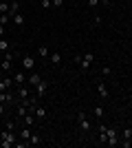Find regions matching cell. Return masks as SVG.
<instances>
[{"instance_id":"obj_1","label":"cell","mask_w":132,"mask_h":148,"mask_svg":"<svg viewBox=\"0 0 132 148\" xmlns=\"http://www.w3.org/2000/svg\"><path fill=\"white\" fill-rule=\"evenodd\" d=\"M16 142H18V139H16V135H13V130H2V133H0V146L2 148H11V146H16Z\"/></svg>"},{"instance_id":"obj_2","label":"cell","mask_w":132,"mask_h":148,"mask_svg":"<svg viewBox=\"0 0 132 148\" xmlns=\"http://www.w3.org/2000/svg\"><path fill=\"white\" fill-rule=\"evenodd\" d=\"M75 62L79 64V69H82V71H88V69L93 66V62H95V53H90V51H88V53H84V58L77 56Z\"/></svg>"},{"instance_id":"obj_3","label":"cell","mask_w":132,"mask_h":148,"mask_svg":"<svg viewBox=\"0 0 132 148\" xmlns=\"http://www.w3.org/2000/svg\"><path fill=\"white\" fill-rule=\"evenodd\" d=\"M11 66H13V51H7L2 62H0V71H2V73H9Z\"/></svg>"},{"instance_id":"obj_4","label":"cell","mask_w":132,"mask_h":148,"mask_svg":"<svg viewBox=\"0 0 132 148\" xmlns=\"http://www.w3.org/2000/svg\"><path fill=\"white\" fill-rule=\"evenodd\" d=\"M106 137H108V146H117L119 144V133H117V128H110L108 126V130H106Z\"/></svg>"},{"instance_id":"obj_5","label":"cell","mask_w":132,"mask_h":148,"mask_svg":"<svg viewBox=\"0 0 132 148\" xmlns=\"http://www.w3.org/2000/svg\"><path fill=\"white\" fill-rule=\"evenodd\" d=\"M33 115H35V122H42L44 117H46V108H44V106H40V104H35L33 106Z\"/></svg>"},{"instance_id":"obj_6","label":"cell","mask_w":132,"mask_h":148,"mask_svg":"<svg viewBox=\"0 0 132 148\" xmlns=\"http://www.w3.org/2000/svg\"><path fill=\"white\" fill-rule=\"evenodd\" d=\"M22 69H24V71L35 69V58L33 56H22Z\"/></svg>"},{"instance_id":"obj_7","label":"cell","mask_w":132,"mask_h":148,"mask_svg":"<svg viewBox=\"0 0 132 148\" xmlns=\"http://www.w3.org/2000/svg\"><path fill=\"white\" fill-rule=\"evenodd\" d=\"M77 119H79V128L84 130V133H88V130H90V122H88V117H86V113H79V115H77Z\"/></svg>"},{"instance_id":"obj_8","label":"cell","mask_w":132,"mask_h":148,"mask_svg":"<svg viewBox=\"0 0 132 148\" xmlns=\"http://www.w3.org/2000/svg\"><path fill=\"white\" fill-rule=\"evenodd\" d=\"M24 82H26V73H24V69L13 73V84H16V86H22Z\"/></svg>"},{"instance_id":"obj_9","label":"cell","mask_w":132,"mask_h":148,"mask_svg":"<svg viewBox=\"0 0 132 148\" xmlns=\"http://www.w3.org/2000/svg\"><path fill=\"white\" fill-rule=\"evenodd\" d=\"M46 88H49V82L42 77V82H40L38 86H35V97H42L44 93H46Z\"/></svg>"},{"instance_id":"obj_10","label":"cell","mask_w":132,"mask_h":148,"mask_svg":"<svg viewBox=\"0 0 132 148\" xmlns=\"http://www.w3.org/2000/svg\"><path fill=\"white\" fill-rule=\"evenodd\" d=\"M26 82H29V86H33V88H35V86L40 84V82H42V75H40V73H31L29 77H26Z\"/></svg>"},{"instance_id":"obj_11","label":"cell","mask_w":132,"mask_h":148,"mask_svg":"<svg viewBox=\"0 0 132 148\" xmlns=\"http://www.w3.org/2000/svg\"><path fill=\"white\" fill-rule=\"evenodd\" d=\"M18 88V102H22V99H29L31 97V95H29V88L24 86V84H22V86H16Z\"/></svg>"},{"instance_id":"obj_12","label":"cell","mask_w":132,"mask_h":148,"mask_svg":"<svg viewBox=\"0 0 132 148\" xmlns=\"http://www.w3.org/2000/svg\"><path fill=\"white\" fill-rule=\"evenodd\" d=\"M13 102V93L11 91H2L0 93V104H11Z\"/></svg>"},{"instance_id":"obj_13","label":"cell","mask_w":132,"mask_h":148,"mask_svg":"<svg viewBox=\"0 0 132 148\" xmlns=\"http://www.w3.org/2000/svg\"><path fill=\"white\" fill-rule=\"evenodd\" d=\"M31 126H22V130H20V139H24V142H29V137H31Z\"/></svg>"},{"instance_id":"obj_14","label":"cell","mask_w":132,"mask_h":148,"mask_svg":"<svg viewBox=\"0 0 132 148\" xmlns=\"http://www.w3.org/2000/svg\"><path fill=\"white\" fill-rule=\"evenodd\" d=\"M11 20H13V25H16V27H24V16H22V13H13Z\"/></svg>"},{"instance_id":"obj_15","label":"cell","mask_w":132,"mask_h":148,"mask_svg":"<svg viewBox=\"0 0 132 148\" xmlns=\"http://www.w3.org/2000/svg\"><path fill=\"white\" fill-rule=\"evenodd\" d=\"M42 144V137L38 135V133H31V137H29V146H40Z\"/></svg>"},{"instance_id":"obj_16","label":"cell","mask_w":132,"mask_h":148,"mask_svg":"<svg viewBox=\"0 0 132 148\" xmlns=\"http://www.w3.org/2000/svg\"><path fill=\"white\" fill-rule=\"evenodd\" d=\"M35 53H38V58H49V56H51L49 47H44V44H40V47H38V51H35Z\"/></svg>"},{"instance_id":"obj_17","label":"cell","mask_w":132,"mask_h":148,"mask_svg":"<svg viewBox=\"0 0 132 148\" xmlns=\"http://www.w3.org/2000/svg\"><path fill=\"white\" fill-rule=\"evenodd\" d=\"M7 51H11V42L5 40V38H0V53H7Z\"/></svg>"},{"instance_id":"obj_18","label":"cell","mask_w":132,"mask_h":148,"mask_svg":"<svg viewBox=\"0 0 132 148\" xmlns=\"http://www.w3.org/2000/svg\"><path fill=\"white\" fill-rule=\"evenodd\" d=\"M51 64H53V66H60V64H62V53H51Z\"/></svg>"},{"instance_id":"obj_19","label":"cell","mask_w":132,"mask_h":148,"mask_svg":"<svg viewBox=\"0 0 132 148\" xmlns=\"http://www.w3.org/2000/svg\"><path fill=\"white\" fill-rule=\"evenodd\" d=\"M97 93L101 95V99L108 97V88H106V84H104V82H99V84H97Z\"/></svg>"},{"instance_id":"obj_20","label":"cell","mask_w":132,"mask_h":148,"mask_svg":"<svg viewBox=\"0 0 132 148\" xmlns=\"http://www.w3.org/2000/svg\"><path fill=\"white\" fill-rule=\"evenodd\" d=\"M9 13H11V16H13V13H20V2H18V0L9 2Z\"/></svg>"},{"instance_id":"obj_21","label":"cell","mask_w":132,"mask_h":148,"mask_svg":"<svg viewBox=\"0 0 132 148\" xmlns=\"http://www.w3.org/2000/svg\"><path fill=\"white\" fill-rule=\"evenodd\" d=\"M9 22H11V13H0V25L7 27Z\"/></svg>"},{"instance_id":"obj_22","label":"cell","mask_w":132,"mask_h":148,"mask_svg":"<svg viewBox=\"0 0 132 148\" xmlns=\"http://www.w3.org/2000/svg\"><path fill=\"white\" fill-rule=\"evenodd\" d=\"M93 113H95V117H97V119H101V117H104V106H95Z\"/></svg>"},{"instance_id":"obj_23","label":"cell","mask_w":132,"mask_h":148,"mask_svg":"<svg viewBox=\"0 0 132 148\" xmlns=\"http://www.w3.org/2000/svg\"><path fill=\"white\" fill-rule=\"evenodd\" d=\"M0 13H9V2H7V0L0 2Z\"/></svg>"},{"instance_id":"obj_24","label":"cell","mask_w":132,"mask_h":148,"mask_svg":"<svg viewBox=\"0 0 132 148\" xmlns=\"http://www.w3.org/2000/svg\"><path fill=\"white\" fill-rule=\"evenodd\" d=\"M40 5H42V9H51V7H53V2H51V0H42Z\"/></svg>"},{"instance_id":"obj_25","label":"cell","mask_w":132,"mask_h":148,"mask_svg":"<svg viewBox=\"0 0 132 148\" xmlns=\"http://www.w3.org/2000/svg\"><path fill=\"white\" fill-rule=\"evenodd\" d=\"M110 73H112V69H110V66H104V69H101V75H110Z\"/></svg>"},{"instance_id":"obj_26","label":"cell","mask_w":132,"mask_h":148,"mask_svg":"<svg viewBox=\"0 0 132 148\" xmlns=\"http://www.w3.org/2000/svg\"><path fill=\"white\" fill-rule=\"evenodd\" d=\"M51 2H53V7H57V9L64 7V0H51Z\"/></svg>"},{"instance_id":"obj_27","label":"cell","mask_w":132,"mask_h":148,"mask_svg":"<svg viewBox=\"0 0 132 148\" xmlns=\"http://www.w3.org/2000/svg\"><path fill=\"white\" fill-rule=\"evenodd\" d=\"M13 126H16V124H13V119H9V122L5 124V128H7V130H13Z\"/></svg>"},{"instance_id":"obj_28","label":"cell","mask_w":132,"mask_h":148,"mask_svg":"<svg viewBox=\"0 0 132 148\" xmlns=\"http://www.w3.org/2000/svg\"><path fill=\"white\" fill-rule=\"evenodd\" d=\"M99 2H101V0H88V7H97Z\"/></svg>"},{"instance_id":"obj_29","label":"cell","mask_w":132,"mask_h":148,"mask_svg":"<svg viewBox=\"0 0 132 148\" xmlns=\"http://www.w3.org/2000/svg\"><path fill=\"white\" fill-rule=\"evenodd\" d=\"M2 91H9V88H7V84H5V80H0V93Z\"/></svg>"},{"instance_id":"obj_30","label":"cell","mask_w":132,"mask_h":148,"mask_svg":"<svg viewBox=\"0 0 132 148\" xmlns=\"http://www.w3.org/2000/svg\"><path fill=\"white\" fill-rule=\"evenodd\" d=\"M93 22L95 25H101V16H93Z\"/></svg>"},{"instance_id":"obj_31","label":"cell","mask_w":132,"mask_h":148,"mask_svg":"<svg viewBox=\"0 0 132 148\" xmlns=\"http://www.w3.org/2000/svg\"><path fill=\"white\" fill-rule=\"evenodd\" d=\"M5 33H7V29H5V27H2V25H0V38L5 36Z\"/></svg>"},{"instance_id":"obj_32","label":"cell","mask_w":132,"mask_h":148,"mask_svg":"<svg viewBox=\"0 0 132 148\" xmlns=\"http://www.w3.org/2000/svg\"><path fill=\"white\" fill-rule=\"evenodd\" d=\"M130 40H132V33H130Z\"/></svg>"},{"instance_id":"obj_33","label":"cell","mask_w":132,"mask_h":148,"mask_svg":"<svg viewBox=\"0 0 132 148\" xmlns=\"http://www.w3.org/2000/svg\"><path fill=\"white\" fill-rule=\"evenodd\" d=\"M0 73H2V71H0Z\"/></svg>"}]
</instances>
